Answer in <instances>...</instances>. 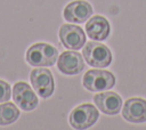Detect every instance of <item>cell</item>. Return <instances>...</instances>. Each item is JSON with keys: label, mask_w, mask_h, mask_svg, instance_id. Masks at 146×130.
Here are the masks:
<instances>
[{"label": "cell", "mask_w": 146, "mask_h": 130, "mask_svg": "<svg viewBox=\"0 0 146 130\" xmlns=\"http://www.w3.org/2000/svg\"><path fill=\"white\" fill-rule=\"evenodd\" d=\"M82 84L88 91H91V92L108 90L114 87L115 76L110 71L89 70L83 75Z\"/></svg>", "instance_id": "cell-4"}, {"label": "cell", "mask_w": 146, "mask_h": 130, "mask_svg": "<svg viewBox=\"0 0 146 130\" xmlns=\"http://www.w3.org/2000/svg\"><path fill=\"white\" fill-rule=\"evenodd\" d=\"M26 62L34 67L52 66L58 59V50L46 42H38L32 44L25 55Z\"/></svg>", "instance_id": "cell-1"}, {"label": "cell", "mask_w": 146, "mask_h": 130, "mask_svg": "<svg viewBox=\"0 0 146 130\" xmlns=\"http://www.w3.org/2000/svg\"><path fill=\"white\" fill-rule=\"evenodd\" d=\"M84 60L92 67H107L112 63V52L110 48L100 42H87L83 50Z\"/></svg>", "instance_id": "cell-3"}, {"label": "cell", "mask_w": 146, "mask_h": 130, "mask_svg": "<svg viewBox=\"0 0 146 130\" xmlns=\"http://www.w3.org/2000/svg\"><path fill=\"white\" fill-rule=\"evenodd\" d=\"M92 6L84 0H74L66 5L63 11L65 21L70 23H83L92 15Z\"/></svg>", "instance_id": "cell-8"}, {"label": "cell", "mask_w": 146, "mask_h": 130, "mask_svg": "<svg viewBox=\"0 0 146 130\" xmlns=\"http://www.w3.org/2000/svg\"><path fill=\"white\" fill-rule=\"evenodd\" d=\"M86 33L91 40L103 41L106 40L111 33V25L108 21L100 15L91 16L86 24Z\"/></svg>", "instance_id": "cell-12"}, {"label": "cell", "mask_w": 146, "mask_h": 130, "mask_svg": "<svg viewBox=\"0 0 146 130\" xmlns=\"http://www.w3.org/2000/svg\"><path fill=\"white\" fill-rule=\"evenodd\" d=\"M59 40L65 48L70 50H79L86 43V34L78 25L63 24L59 29Z\"/></svg>", "instance_id": "cell-7"}, {"label": "cell", "mask_w": 146, "mask_h": 130, "mask_svg": "<svg viewBox=\"0 0 146 130\" xmlns=\"http://www.w3.org/2000/svg\"><path fill=\"white\" fill-rule=\"evenodd\" d=\"M11 98V88L8 82L0 80V103L8 101Z\"/></svg>", "instance_id": "cell-14"}, {"label": "cell", "mask_w": 146, "mask_h": 130, "mask_svg": "<svg viewBox=\"0 0 146 130\" xmlns=\"http://www.w3.org/2000/svg\"><path fill=\"white\" fill-rule=\"evenodd\" d=\"M122 116L131 123L146 122V100L139 97L127 99L122 107Z\"/></svg>", "instance_id": "cell-10"}, {"label": "cell", "mask_w": 146, "mask_h": 130, "mask_svg": "<svg viewBox=\"0 0 146 130\" xmlns=\"http://www.w3.org/2000/svg\"><path fill=\"white\" fill-rule=\"evenodd\" d=\"M19 117V109L14 103L5 101L0 104V125L13 124Z\"/></svg>", "instance_id": "cell-13"}, {"label": "cell", "mask_w": 146, "mask_h": 130, "mask_svg": "<svg viewBox=\"0 0 146 130\" xmlns=\"http://www.w3.org/2000/svg\"><path fill=\"white\" fill-rule=\"evenodd\" d=\"M57 67L60 73L65 75H75L83 71L84 62L81 54L76 51H64L57 59Z\"/></svg>", "instance_id": "cell-9"}, {"label": "cell", "mask_w": 146, "mask_h": 130, "mask_svg": "<svg viewBox=\"0 0 146 130\" xmlns=\"http://www.w3.org/2000/svg\"><path fill=\"white\" fill-rule=\"evenodd\" d=\"M13 99L18 107H21L23 111H26V112L33 111L39 104L36 94L24 81H18L14 84Z\"/></svg>", "instance_id": "cell-6"}, {"label": "cell", "mask_w": 146, "mask_h": 130, "mask_svg": "<svg viewBox=\"0 0 146 130\" xmlns=\"http://www.w3.org/2000/svg\"><path fill=\"white\" fill-rule=\"evenodd\" d=\"M94 103L106 115H116L122 107V98L114 91H104L94 96Z\"/></svg>", "instance_id": "cell-11"}, {"label": "cell", "mask_w": 146, "mask_h": 130, "mask_svg": "<svg viewBox=\"0 0 146 130\" xmlns=\"http://www.w3.org/2000/svg\"><path fill=\"white\" fill-rule=\"evenodd\" d=\"M30 81L36 95L41 98H48L54 94L55 82L51 72L44 67H36L30 73Z\"/></svg>", "instance_id": "cell-5"}, {"label": "cell", "mask_w": 146, "mask_h": 130, "mask_svg": "<svg viewBox=\"0 0 146 130\" xmlns=\"http://www.w3.org/2000/svg\"><path fill=\"white\" fill-rule=\"evenodd\" d=\"M99 117V112L96 106L91 104H81L74 107L68 116V121L72 128L74 129H88L92 127Z\"/></svg>", "instance_id": "cell-2"}]
</instances>
